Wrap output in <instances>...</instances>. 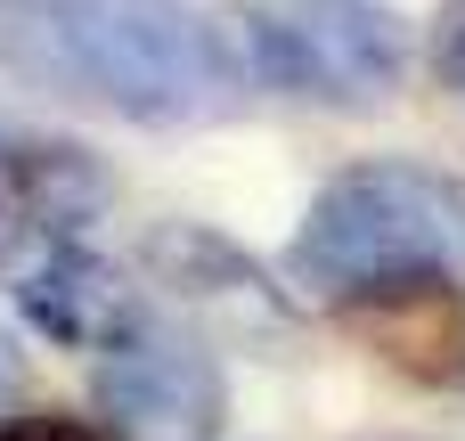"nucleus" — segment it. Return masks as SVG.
<instances>
[{"label": "nucleus", "instance_id": "1", "mask_svg": "<svg viewBox=\"0 0 465 441\" xmlns=\"http://www.w3.org/2000/svg\"><path fill=\"white\" fill-rule=\"evenodd\" d=\"M286 270L319 303L450 295L465 286V180L409 155H368L335 172L311 196Z\"/></svg>", "mask_w": 465, "mask_h": 441}, {"label": "nucleus", "instance_id": "2", "mask_svg": "<svg viewBox=\"0 0 465 441\" xmlns=\"http://www.w3.org/2000/svg\"><path fill=\"white\" fill-rule=\"evenodd\" d=\"M41 41L123 123H204L245 98L229 16L196 0H41Z\"/></svg>", "mask_w": 465, "mask_h": 441}, {"label": "nucleus", "instance_id": "3", "mask_svg": "<svg viewBox=\"0 0 465 441\" xmlns=\"http://www.w3.org/2000/svg\"><path fill=\"white\" fill-rule=\"evenodd\" d=\"M229 49L245 90H294L319 106H392L417 33L384 0H253L229 8Z\"/></svg>", "mask_w": 465, "mask_h": 441}, {"label": "nucleus", "instance_id": "4", "mask_svg": "<svg viewBox=\"0 0 465 441\" xmlns=\"http://www.w3.org/2000/svg\"><path fill=\"white\" fill-rule=\"evenodd\" d=\"M98 417L114 441H221L229 385L213 336L139 303V319L98 352Z\"/></svg>", "mask_w": 465, "mask_h": 441}, {"label": "nucleus", "instance_id": "5", "mask_svg": "<svg viewBox=\"0 0 465 441\" xmlns=\"http://www.w3.org/2000/svg\"><path fill=\"white\" fill-rule=\"evenodd\" d=\"M147 278L188 311V319H204V327H221V336H278L286 327V286L245 254V246H229L221 229H196V221H163L155 237H147ZM196 327V336H204Z\"/></svg>", "mask_w": 465, "mask_h": 441}, {"label": "nucleus", "instance_id": "6", "mask_svg": "<svg viewBox=\"0 0 465 441\" xmlns=\"http://www.w3.org/2000/svg\"><path fill=\"white\" fill-rule=\"evenodd\" d=\"M16 303L49 344H74V352H106L139 319V295L74 237H49V254H33L16 270Z\"/></svg>", "mask_w": 465, "mask_h": 441}, {"label": "nucleus", "instance_id": "7", "mask_svg": "<svg viewBox=\"0 0 465 441\" xmlns=\"http://www.w3.org/2000/svg\"><path fill=\"white\" fill-rule=\"evenodd\" d=\"M433 74L465 90V0H441V16H433Z\"/></svg>", "mask_w": 465, "mask_h": 441}, {"label": "nucleus", "instance_id": "8", "mask_svg": "<svg viewBox=\"0 0 465 441\" xmlns=\"http://www.w3.org/2000/svg\"><path fill=\"white\" fill-rule=\"evenodd\" d=\"M0 441H106L98 426H82V417H8Z\"/></svg>", "mask_w": 465, "mask_h": 441}, {"label": "nucleus", "instance_id": "9", "mask_svg": "<svg viewBox=\"0 0 465 441\" xmlns=\"http://www.w3.org/2000/svg\"><path fill=\"white\" fill-rule=\"evenodd\" d=\"M25 229H33V221H25V205H16V180L0 172V270L16 262V246H25Z\"/></svg>", "mask_w": 465, "mask_h": 441}, {"label": "nucleus", "instance_id": "10", "mask_svg": "<svg viewBox=\"0 0 465 441\" xmlns=\"http://www.w3.org/2000/svg\"><path fill=\"white\" fill-rule=\"evenodd\" d=\"M16 401H25V344L0 327V417H8Z\"/></svg>", "mask_w": 465, "mask_h": 441}]
</instances>
